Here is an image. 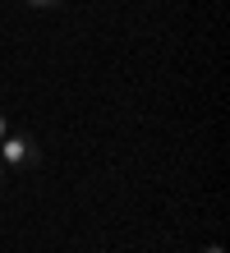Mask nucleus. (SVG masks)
<instances>
[{
	"label": "nucleus",
	"mask_w": 230,
	"mask_h": 253,
	"mask_svg": "<svg viewBox=\"0 0 230 253\" xmlns=\"http://www.w3.org/2000/svg\"><path fill=\"white\" fill-rule=\"evenodd\" d=\"M203 253H226V249H221V244H207V249H203Z\"/></svg>",
	"instance_id": "20e7f679"
},
{
	"label": "nucleus",
	"mask_w": 230,
	"mask_h": 253,
	"mask_svg": "<svg viewBox=\"0 0 230 253\" xmlns=\"http://www.w3.org/2000/svg\"><path fill=\"white\" fill-rule=\"evenodd\" d=\"M5 133H9V120H5V115H0V138H5Z\"/></svg>",
	"instance_id": "7ed1b4c3"
},
{
	"label": "nucleus",
	"mask_w": 230,
	"mask_h": 253,
	"mask_svg": "<svg viewBox=\"0 0 230 253\" xmlns=\"http://www.w3.org/2000/svg\"><path fill=\"white\" fill-rule=\"evenodd\" d=\"M28 5H37V9H46V5H55V0H28Z\"/></svg>",
	"instance_id": "f03ea898"
},
{
	"label": "nucleus",
	"mask_w": 230,
	"mask_h": 253,
	"mask_svg": "<svg viewBox=\"0 0 230 253\" xmlns=\"http://www.w3.org/2000/svg\"><path fill=\"white\" fill-rule=\"evenodd\" d=\"M0 184H5V170H0Z\"/></svg>",
	"instance_id": "39448f33"
},
{
	"label": "nucleus",
	"mask_w": 230,
	"mask_h": 253,
	"mask_svg": "<svg viewBox=\"0 0 230 253\" xmlns=\"http://www.w3.org/2000/svg\"><path fill=\"white\" fill-rule=\"evenodd\" d=\"M42 147L28 138V133H5L0 138V166H37Z\"/></svg>",
	"instance_id": "f257e3e1"
}]
</instances>
